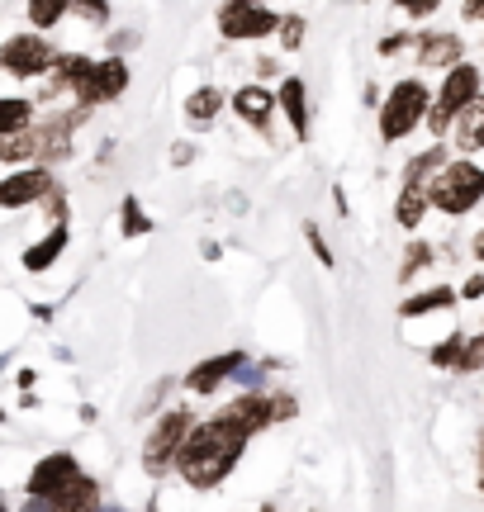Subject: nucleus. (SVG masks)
Wrapping results in <instances>:
<instances>
[{"instance_id":"obj_3","label":"nucleus","mask_w":484,"mask_h":512,"mask_svg":"<svg viewBox=\"0 0 484 512\" xmlns=\"http://www.w3.org/2000/svg\"><path fill=\"white\" fill-rule=\"evenodd\" d=\"M475 95H480V72H475L470 62H451L442 91H437V100H428V114H423V119H428V128L442 138V133L451 128V119L466 110Z\"/></svg>"},{"instance_id":"obj_14","label":"nucleus","mask_w":484,"mask_h":512,"mask_svg":"<svg viewBox=\"0 0 484 512\" xmlns=\"http://www.w3.org/2000/svg\"><path fill=\"white\" fill-rule=\"evenodd\" d=\"M451 62H461V38L456 34H423L418 38V67H451Z\"/></svg>"},{"instance_id":"obj_36","label":"nucleus","mask_w":484,"mask_h":512,"mask_svg":"<svg viewBox=\"0 0 484 512\" xmlns=\"http://www.w3.org/2000/svg\"><path fill=\"white\" fill-rule=\"evenodd\" d=\"M466 19H484V0H466Z\"/></svg>"},{"instance_id":"obj_6","label":"nucleus","mask_w":484,"mask_h":512,"mask_svg":"<svg viewBox=\"0 0 484 512\" xmlns=\"http://www.w3.org/2000/svg\"><path fill=\"white\" fill-rule=\"evenodd\" d=\"M124 86H129V67H124L119 57L91 62V67L72 81V91H76L81 105H105V100H114V95H124Z\"/></svg>"},{"instance_id":"obj_13","label":"nucleus","mask_w":484,"mask_h":512,"mask_svg":"<svg viewBox=\"0 0 484 512\" xmlns=\"http://www.w3.org/2000/svg\"><path fill=\"white\" fill-rule=\"evenodd\" d=\"M67 238H72V228H67V219H57L53 233H48V238H38L34 247L24 252V271H48L57 256L67 252Z\"/></svg>"},{"instance_id":"obj_25","label":"nucleus","mask_w":484,"mask_h":512,"mask_svg":"<svg viewBox=\"0 0 484 512\" xmlns=\"http://www.w3.org/2000/svg\"><path fill=\"white\" fill-rule=\"evenodd\" d=\"M62 15H67V0H29V19H34V29H53Z\"/></svg>"},{"instance_id":"obj_5","label":"nucleus","mask_w":484,"mask_h":512,"mask_svg":"<svg viewBox=\"0 0 484 512\" xmlns=\"http://www.w3.org/2000/svg\"><path fill=\"white\" fill-rule=\"evenodd\" d=\"M190 408H171L167 418L152 427V437H148V451H143V465H148V475H167L171 470V460H176V451H181V441H186L190 432Z\"/></svg>"},{"instance_id":"obj_27","label":"nucleus","mask_w":484,"mask_h":512,"mask_svg":"<svg viewBox=\"0 0 484 512\" xmlns=\"http://www.w3.org/2000/svg\"><path fill=\"white\" fill-rule=\"evenodd\" d=\"M148 228H152V219L143 214V204L129 195V200H124V238H143Z\"/></svg>"},{"instance_id":"obj_8","label":"nucleus","mask_w":484,"mask_h":512,"mask_svg":"<svg viewBox=\"0 0 484 512\" xmlns=\"http://www.w3.org/2000/svg\"><path fill=\"white\" fill-rule=\"evenodd\" d=\"M53 171L48 166H19L15 176L0 181V209H24V204H38L43 195H53Z\"/></svg>"},{"instance_id":"obj_35","label":"nucleus","mask_w":484,"mask_h":512,"mask_svg":"<svg viewBox=\"0 0 484 512\" xmlns=\"http://www.w3.org/2000/svg\"><path fill=\"white\" fill-rule=\"evenodd\" d=\"M404 43H409V38H404V34H394V38H385V43H380V53L390 57V53H399V48H404Z\"/></svg>"},{"instance_id":"obj_7","label":"nucleus","mask_w":484,"mask_h":512,"mask_svg":"<svg viewBox=\"0 0 484 512\" xmlns=\"http://www.w3.org/2000/svg\"><path fill=\"white\" fill-rule=\"evenodd\" d=\"M53 57L57 53L38 34H15L5 48H0V67L10 76H19V81H34V76H43L53 67Z\"/></svg>"},{"instance_id":"obj_17","label":"nucleus","mask_w":484,"mask_h":512,"mask_svg":"<svg viewBox=\"0 0 484 512\" xmlns=\"http://www.w3.org/2000/svg\"><path fill=\"white\" fill-rule=\"evenodd\" d=\"M271 95L261 91V86H242L238 95H233V110H238L242 124H252V128H266V119H271Z\"/></svg>"},{"instance_id":"obj_2","label":"nucleus","mask_w":484,"mask_h":512,"mask_svg":"<svg viewBox=\"0 0 484 512\" xmlns=\"http://www.w3.org/2000/svg\"><path fill=\"white\" fill-rule=\"evenodd\" d=\"M484 200V171L475 162H442L428 181V204L442 214H470Z\"/></svg>"},{"instance_id":"obj_1","label":"nucleus","mask_w":484,"mask_h":512,"mask_svg":"<svg viewBox=\"0 0 484 512\" xmlns=\"http://www.w3.org/2000/svg\"><path fill=\"white\" fill-rule=\"evenodd\" d=\"M242 446H247V437L219 413V418L200 422V427L190 422V432L171 465L181 470V479H186L190 489H214V484H224L233 475V465L242 460Z\"/></svg>"},{"instance_id":"obj_28","label":"nucleus","mask_w":484,"mask_h":512,"mask_svg":"<svg viewBox=\"0 0 484 512\" xmlns=\"http://www.w3.org/2000/svg\"><path fill=\"white\" fill-rule=\"evenodd\" d=\"M428 261H432V247H428V242H413L409 252H404V266H399V280H413V275L423 271Z\"/></svg>"},{"instance_id":"obj_19","label":"nucleus","mask_w":484,"mask_h":512,"mask_svg":"<svg viewBox=\"0 0 484 512\" xmlns=\"http://www.w3.org/2000/svg\"><path fill=\"white\" fill-rule=\"evenodd\" d=\"M451 304H456V290H447V285H432V290L404 299V304H399V318H423V313L451 309Z\"/></svg>"},{"instance_id":"obj_31","label":"nucleus","mask_w":484,"mask_h":512,"mask_svg":"<svg viewBox=\"0 0 484 512\" xmlns=\"http://www.w3.org/2000/svg\"><path fill=\"white\" fill-rule=\"evenodd\" d=\"M394 5H399V10H409V15H432V10H437V5H442V0H394Z\"/></svg>"},{"instance_id":"obj_11","label":"nucleus","mask_w":484,"mask_h":512,"mask_svg":"<svg viewBox=\"0 0 484 512\" xmlns=\"http://www.w3.org/2000/svg\"><path fill=\"white\" fill-rule=\"evenodd\" d=\"M224 418L238 427L242 437H257V432H266V427L276 422V408H271V399H266V394H257V389H252V394H242V399L228 403Z\"/></svg>"},{"instance_id":"obj_20","label":"nucleus","mask_w":484,"mask_h":512,"mask_svg":"<svg viewBox=\"0 0 484 512\" xmlns=\"http://www.w3.org/2000/svg\"><path fill=\"white\" fill-rule=\"evenodd\" d=\"M95 503H100V494H95V484H91V479H81V475H76L72 484H67V489H57V494L48 498L43 508H95Z\"/></svg>"},{"instance_id":"obj_29","label":"nucleus","mask_w":484,"mask_h":512,"mask_svg":"<svg viewBox=\"0 0 484 512\" xmlns=\"http://www.w3.org/2000/svg\"><path fill=\"white\" fill-rule=\"evenodd\" d=\"M276 29H280V43H285V48H299V43H304V19L299 15L276 19Z\"/></svg>"},{"instance_id":"obj_9","label":"nucleus","mask_w":484,"mask_h":512,"mask_svg":"<svg viewBox=\"0 0 484 512\" xmlns=\"http://www.w3.org/2000/svg\"><path fill=\"white\" fill-rule=\"evenodd\" d=\"M219 29H224V38H266L276 29V15L261 0H228Z\"/></svg>"},{"instance_id":"obj_26","label":"nucleus","mask_w":484,"mask_h":512,"mask_svg":"<svg viewBox=\"0 0 484 512\" xmlns=\"http://www.w3.org/2000/svg\"><path fill=\"white\" fill-rule=\"evenodd\" d=\"M461 342H466V332H451L447 342H437V347H432V366H437V370H456Z\"/></svg>"},{"instance_id":"obj_32","label":"nucleus","mask_w":484,"mask_h":512,"mask_svg":"<svg viewBox=\"0 0 484 512\" xmlns=\"http://www.w3.org/2000/svg\"><path fill=\"white\" fill-rule=\"evenodd\" d=\"M309 247H314V256L323 261V266H333V252H328V242H323V233H318V228H309Z\"/></svg>"},{"instance_id":"obj_24","label":"nucleus","mask_w":484,"mask_h":512,"mask_svg":"<svg viewBox=\"0 0 484 512\" xmlns=\"http://www.w3.org/2000/svg\"><path fill=\"white\" fill-rule=\"evenodd\" d=\"M475 370H484V332L466 337V342H461V356H456V375H475Z\"/></svg>"},{"instance_id":"obj_16","label":"nucleus","mask_w":484,"mask_h":512,"mask_svg":"<svg viewBox=\"0 0 484 512\" xmlns=\"http://www.w3.org/2000/svg\"><path fill=\"white\" fill-rule=\"evenodd\" d=\"M276 105L285 110V119L295 124L299 138H304V133H309V105H304V81H299V76H285V81H280Z\"/></svg>"},{"instance_id":"obj_10","label":"nucleus","mask_w":484,"mask_h":512,"mask_svg":"<svg viewBox=\"0 0 484 512\" xmlns=\"http://www.w3.org/2000/svg\"><path fill=\"white\" fill-rule=\"evenodd\" d=\"M76 475H81V470H76V460L67 456V451H57V456L38 460L34 475H29V503H38V508H43V503H48L57 489H67Z\"/></svg>"},{"instance_id":"obj_34","label":"nucleus","mask_w":484,"mask_h":512,"mask_svg":"<svg viewBox=\"0 0 484 512\" xmlns=\"http://www.w3.org/2000/svg\"><path fill=\"white\" fill-rule=\"evenodd\" d=\"M271 408H276V418H290V413H295V399L280 394V399H271Z\"/></svg>"},{"instance_id":"obj_15","label":"nucleus","mask_w":484,"mask_h":512,"mask_svg":"<svg viewBox=\"0 0 484 512\" xmlns=\"http://www.w3.org/2000/svg\"><path fill=\"white\" fill-rule=\"evenodd\" d=\"M451 124H456V147L461 152H480L484 147V95H475Z\"/></svg>"},{"instance_id":"obj_22","label":"nucleus","mask_w":484,"mask_h":512,"mask_svg":"<svg viewBox=\"0 0 484 512\" xmlns=\"http://www.w3.org/2000/svg\"><path fill=\"white\" fill-rule=\"evenodd\" d=\"M442 162H447V147H442V143H432L428 152H418V157L409 162V171H404V181H428V176H432V171H437Z\"/></svg>"},{"instance_id":"obj_33","label":"nucleus","mask_w":484,"mask_h":512,"mask_svg":"<svg viewBox=\"0 0 484 512\" xmlns=\"http://www.w3.org/2000/svg\"><path fill=\"white\" fill-rule=\"evenodd\" d=\"M484 294V275H470L466 285H461V294H456V299H480Z\"/></svg>"},{"instance_id":"obj_30","label":"nucleus","mask_w":484,"mask_h":512,"mask_svg":"<svg viewBox=\"0 0 484 512\" xmlns=\"http://www.w3.org/2000/svg\"><path fill=\"white\" fill-rule=\"evenodd\" d=\"M67 10H81L86 19H105V15H110V5H105V0H67Z\"/></svg>"},{"instance_id":"obj_4","label":"nucleus","mask_w":484,"mask_h":512,"mask_svg":"<svg viewBox=\"0 0 484 512\" xmlns=\"http://www.w3.org/2000/svg\"><path fill=\"white\" fill-rule=\"evenodd\" d=\"M428 86L423 81H399L390 91V100L380 105V138L385 143H399V138H409L413 128L423 124V114H428Z\"/></svg>"},{"instance_id":"obj_23","label":"nucleus","mask_w":484,"mask_h":512,"mask_svg":"<svg viewBox=\"0 0 484 512\" xmlns=\"http://www.w3.org/2000/svg\"><path fill=\"white\" fill-rule=\"evenodd\" d=\"M29 119H34V105H29V100H0V133L29 128Z\"/></svg>"},{"instance_id":"obj_38","label":"nucleus","mask_w":484,"mask_h":512,"mask_svg":"<svg viewBox=\"0 0 484 512\" xmlns=\"http://www.w3.org/2000/svg\"><path fill=\"white\" fill-rule=\"evenodd\" d=\"M480 489H484V437H480Z\"/></svg>"},{"instance_id":"obj_12","label":"nucleus","mask_w":484,"mask_h":512,"mask_svg":"<svg viewBox=\"0 0 484 512\" xmlns=\"http://www.w3.org/2000/svg\"><path fill=\"white\" fill-rule=\"evenodd\" d=\"M247 356L242 351H224V356H209V361H200V366L186 375V389L190 394H214L224 380H233V370L242 366Z\"/></svg>"},{"instance_id":"obj_21","label":"nucleus","mask_w":484,"mask_h":512,"mask_svg":"<svg viewBox=\"0 0 484 512\" xmlns=\"http://www.w3.org/2000/svg\"><path fill=\"white\" fill-rule=\"evenodd\" d=\"M219 110H224V91H214V86H200V91L186 95V119L190 124H209Z\"/></svg>"},{"instance_id":"obj_37","label":"nucleus","mask_w":484,"mask_h":512,"mask_svg":"<svg viewBox=\"0 0 484 512\" xmlns=\"http://www.w3.org/2000/svg\"><path fill=\"white\" fill-rule=\"evenodd\" d=\"M470 247H475V256H480V261H484V228H480V233H475V242H470Z\"/></svg>"},{"instance_id":"obj_18","label":"nucleus","mask_w":484,"mask_h":512,"mask_svg":"<svg viewBox=\"0 0 484 512\" xmlns=\"http://www.w3.org/2000/svg\"><path fill=\"white\" fill-rule=\"evenodd\" d=\"M423 214H428V181H404L399 204H394V219L404 223V228H418Z\"/></svg>"}]
</instances>
